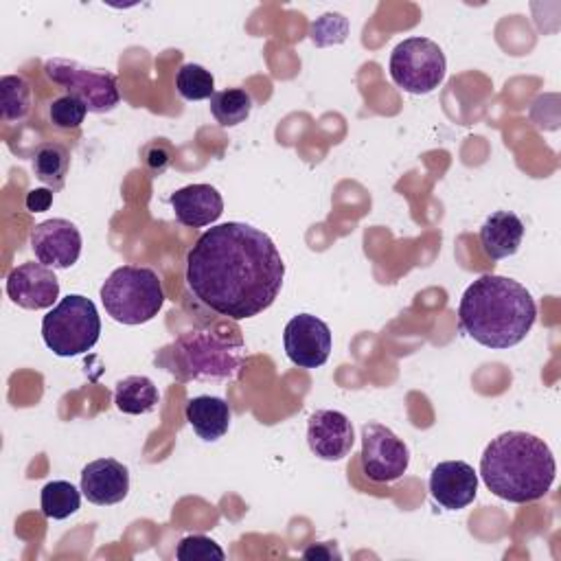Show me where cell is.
<instances>
[{
  "label": "cell",
  "instance_id": "1",
  "mask_svg": "<svg viewBox=\"0 0 561 561\" xmlns=\"http://www.w3.org/2000/svg\"><path fill=\"white\" fill-rule=\"evenodd\" d=\"M285 263L274 241L243 221L208 228L186 254V287L230 320L265 311L278 296Z\"/></svg>",
  "mask_w": 561,
  "mask_h": 561
},
{
  "label": "cell",
  "instance_id": "2",
  "mask_svg": "<svg viewBox=\"0 0 561 561\" xmlns=\"http://www.w3.org/2000/svg\"><path fill=\"white\" fill-rule=\"evenodd\" d=\"M537 305L530 291L497 274H482L462 294L458 305L460 331L486 348H511L533 329Z\"/></svg>",
  "mask_w": 561,
  "mask_h": 561
},
{
  "label": "cell",
  "instance_id": "3",
  "mask_svg": "<svg viewBox=\"0 0 561 561\" xmlns=\"http://www.w3.org/2000/svg\"><path fill=\"white\" fill-rule=\"evenodd\" d=\"M557 465L548 443L535 434L511 430L495 436L480 456L486 489L513 504L543 497L554 482Z\"/></svg>",
  "mask_w": 561,
  "mask_h": 561
},
{
  "label": "cell",
  "instance_id": "4",
  "mask_svg": "<svg viewBox=\"0 0 561 561\" xmlns=\"http://www.w3.org/2000/svg\"><path fill=\"white\" fill-rule=\"evenodd\" d=\"M243 362L241 337L213 329L186 331L156 355V364L180 381L232 379Z\"/></svg>",
  "mask_w": 561,
  "mask_h": 561
},
{
  "label": "cell",
  "instance_id": "5",
  "mask_svg": "<svg viewBox=\"0 0 561 561\" xmlns=\"http://www.w3.org/2000/svg\"><path fill=\"white\" fill-rule=\"evenodd\" d=\"M101 302L112 320L121 324H145L162 309L164 289L151 267L123 265L101 285Z\"/></svg>",
  "mask_w": 561,
  "mask_h": 561
},
{
  "label": "cell",
  "instance_id": "6",
  "mask_svg": "<svg viewBox=\"0 0 561 561\" xmlns=\"http://www.w3.org/2000/svg\"><path fill=\"white\" fill-rule=\"evenodd\" d=\"M101 333L94 302L81 294H68L42 318L44 344L59 357L88 353Z\"/></svg>",
  "mask_w": 561,
  "mask_h": 561
},
{
  "label": "cell",
  "instance_id": "7",
  "mask_svg": "<svg viewBox=\"0 0 561 561\" xmlns=\"http://www.w3.org/2000/svg\"><path fill=\"white\" fill-rule=\"evenodd\" d=\"M392 81L410 94H427L436 90L447 72L443 48L427 37H408L399 42L390 55Z\"/></svg>",
  "mask_w": 561,
  "mask_h": 561
},
{
  "label": "cell",
  "instance_id": "8",
  "mask_svg": "<svg viewBox=\"0 0 561 561\" xmlns=\"http://www.w3.org/2000/svg\"><path fill=\"white\" fill-rule=\"evenodd\" d=\"M44 75L68 90V94H75L81 99L88 107V112L103 114L118 105L121 92L116 77L101 68H88L79 61L53 57L44 64Z\"/></svg>",
  "mask_w": 561,
  "mask_h": 561
},
{
  "label": "cell",
  "instance_id": "9",
  "mask_svg": "<svg viewBox=\"0 0 561 561\" xmlns=\"http://www.w3.org/2000/svg\"><path fill=\"white\" fill-rule=\"evenodd\" d=\"M410 465L408 445L381 423L362 425V469L373 482L399 480Z\"/></svg>",
  "mask_w": 561,
  "mask_h": 561
},
{
  "label": "cell",
  "instance_id": "10",
  "mask_svg": "<svg viewBox=\"0 0 561 561\" xmlns=\"http://www.w3.org/2000/svg\"><path fill=\"white\" fill-rule=\"evenodd\" d=\"M283 346L298 368H318L329 359L331 329L311 313H298L285 324Z\"/></svg>",
  "mask_w": 561,
  "mask_h": 561
},
{
  "label": "cell",
  "instance_id": "11",
  "mask_svg": "<svg viewBox=\"0 0 561 561\" xmlns=\"http://www.w3.org/2000/svg\"><path fill=\"white\" fill-rule=\"evenodd\" d=\"M31 250L46 267L68 270L81 254V232L68 219H46L31 230Z\"/></svg>",
  "mask_w": 561,
  "mask_h": 561
},
{
  "label": "cell",
  "instance_id": "12",
  "mask_svg": "<svg viewBox=\"0 0 561 561\" xmlns=\"http://www.w3.org/2000/svg\"><path fill=\"white\" fill-rule=\"evenodd\" d=\"M7 296L22 309H48L59 296V280L44 263H22L7 276Z\"/></svg>",
  "mask_w": 561,
  "mask_h": 561
},
{
  "label": "cell",
  "instance_id": "13",
  "mask_svg": "<svg viewBox=\"0 0 561 561\" xmlns=\"http://www.w3.org/2000/svg\"><path fill=\"white\" fill-rule=\"evenodd\" d=\"M355 432L344 412L316 410L307 421L309 449L322 460H342L353 449Z\"/></svg>",
  "mask_w": 561,
  "mask_h": 561
},
{
  "label": "cell",
  "instance_id": "14",
  "mask_svg": "<svg viewBox=\"0 0 561 561\" xmlns=\"http://www.w3.org/2000/svg\"><path fill=\"white\" fill-rule=\"evenodd\" d=\"M430 493L447 511L465 508L476 500L478 473L465 460L438 462L430 473Z\"/></svg>",
  "mask_w": 561,
  "mask_h": 561
},
{
  "label": "cell",
  "instance_id": "15",
  "mask_svg": "<svg viewBox=\"0 0 561 561\" xmlns=\"http://www.w3.org/2000/svg\"><path fill=\"white\" fill-rule=\"evenodd\" d=\"M81 493L99 506L118 504L129 491V471L114 458H99L81 469Z\"/></svg>",
  "mask_w": 561,
  "mask_h": 561
},
{
  "label": "cell",
  "instance_id": "16",
  "mask_svg": "<svg viewBox=\"0 0 561 561\" xmlns=\"http://www.w3.org/2000/svg\"><path fill=\"white\" fill-rule=\"evenodd\" d=\"M175 219L188 228H204L215 224L224 213V199L210 184H188L169 197Z\"/></svg>",
  "mask_w": 561,
  "mask_h": 561
},
{
  "label": "cell",
  "instance_id": "17",
  "mask_svg": "<svg viewBox=\"0 0 561 561\" xmlns=\"http://www.w3.org/2000/svg\"><path fill=\"white\" fill-rule=\"evenodd\" d=\"M524 239V224L515 213L495 210L480 226V245L493 261L513 256Z\"/></svg>",
  "mask_w": 561,
  "mask_h": 561
},
{
  "label": "cell",
  "instance_id": "18",
  "mask_svg": "<svg viewBox=\"0 0 561 561\" xmlns=\"http://www.w3.org/2000/svg\"><path fill=\"white\" fill-rule=\"evenodd\" d=\"M186 421L202 440H219L230 427V408L221 397L199 394L186 403Z\"/></svg>",
  "mask_w": 561,
  "mask_h": 561
},
{
  "label": "cell",
  "instance_id": "19",
  "mask_svg": "<svg viewBox=\"0 0 561 561\" xmlns=\"http://www.w3.org/2000/svg\"><path fill=\"white\" fill-rule=\"evenodd\" d=\"M160 392L145 375H129L114 388V403L125 414H147L156 408Z\"/></svg>",
  "mask_w": 561,
  "mask_h": 561
},
{
  "label": "cell",
  "instance_id": "20",
  "mask_svg": "<svg viewBox=\"0 0 561 561\" xmlns=\"http://www.w3.org/2000/svg\"><path fill=\"white\" fill-rule=\"evenodd\" d=\"M70 169V151L59 142H42L33 153L35 178L50 191H59L66 184Z\"/></svg>",
  "mask_w": 561,
  "mask_h": 561
},
{
  "label": "cell",
  "instance_id": "21",
  "mask_svg": "<svg viewBox=\"0 0 561 561\" xmlns=\"http://www.w3.org/2000/svg\"><path fill=\"white\" fill-rule=\"evenodd\" d=\"M33 105V92L22 75H4L0 79V116L2 121H22Z\"/></svg>",
  "mask_w": 561,
  "mask_h": 561
},
{
  "label": "cell",
  "instance_id": "22",
  "mask_svg": "<svg viewBox=\"0 0 561 561\" xmlns=\"http://www.w3.org/2000/svg\"><path fill=\"white\" fill-rule=\"evenodd\" d=\"M252 112V96L243 88L219 90L210 96V114L221 127H234L243 123Z\"/></svg>",
  "mask_w": 561,
  "mask_h": 561
},
{
  "label": "cell",
  "instance_id": "23",
  "mask_svg": "<svg viewBox=\"0 0 561 561\" xmlns=\"http://www.w3.org/2000/svg\"><path fill=\"white\" fill-rule=\"evenodd\" d=\"M79 504H81V493L68 480H53L44 484L39 495L42 513L48 519H66L79 511Z\"/></svg>",
  "mask_w": 561,
  "mask_h": 561
},
{
  "label": "cell",
  "instance_id": "24",
  "mask_svg": "<svg viewBox=\"0 0 561 561\" xmlns=\"http://www.w3.org/2000/svg\"><path fill=\"white\" fill-rule=\"evenodd\" d=\"M178 94L186 101H202L215 94V79L210 70L199 64H184L175 75Z\"/></svg>",
  "mask_w": 561,
  "mask_h": 561
},
{
  "label": "cell",
  "instance_id": "25",
  "mask_svg": "<svg viewBox=\"0 0 561 561\" xmlns=\"http://www.w3.org/2000/svg\"><path fill=\"white\" fill-rule=\"evenodd\" d=\"M85 114H88L85 103L81 99H77L75 94L57 96L48 105V118L59 129H77L83 123Z\"/></svg>",
  "mask_w": 561,
  "mask_h": 561
},
{
  "label": "cell",
  "instance_id": "26",
  "mask_svg": "<svg viewBox=\"0 0 561 561\" xmlns=\"http://www.w3.org/2000/svg\"><path fill=\"white\" fill-rule=\"evenodd\" d=\"M175 557L180 561H224L226 552L219 548V543L206 535H188L182 537Z\"/></svg>",
  "mask_w": 561,
  "mask_h": 561
},
{
  "label": "cell",
  "instance_id": "27",
  "mask_svg": "<svg viewBox=\"0 0 561 561\" xmlns=\"http://www.w3.org/2000/svg\"><path fill=\"white\" fill-rule=\"evenodd\" d=\"M305 559H322V561H329V559H340V550L335 548V543L331 541H324V543H311L305 552H302Z\"/></svg>",
  "mask_w": 561,
  "mask_h": 561
},
{
  "label": "cell",
  "instance_id": "28",
  "mask_svg": "<svg viewBox=\"0 0 561 561\" xmlns=\"http://www.w3.org/2000/svg\"><path fill=\"white\" fill-rule=\"evenodd\" d=\"M53 202V191L50 188H33L28 195H26V208L31 213H42L50 206Z\"/></svg>",
  "mask_w": 561,
  "mask_h": 561
},
{
  "label": "cell",
  "instance_id": "29",
  "mask_svg": "<svg viewBox=\"0 0 561 561\" xmlns=\"http://www.w3.org/2000/svg\"><path fill=\"white\" fill-rule=\"evenodd\" d=\"M162 145H164L162 140H156V147H158V151H156V153H149V151H145L147 164H149L151 169H158V171H162V169L169 164V160H171V151H164V153H160V147H162Z\"/></svg>",
  "mask_w": 561,
  "mask_h": 561
}]
</instances>
